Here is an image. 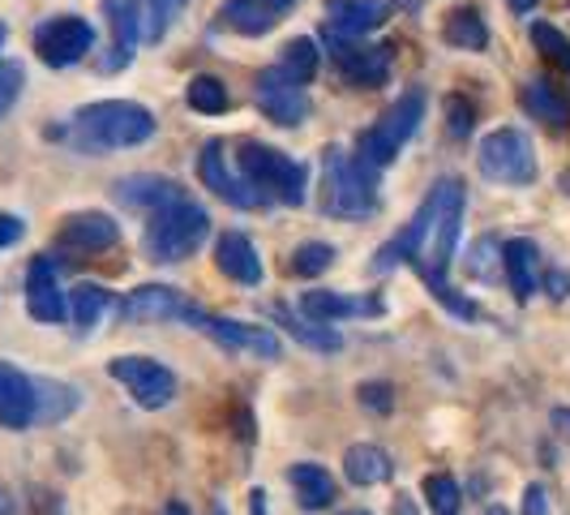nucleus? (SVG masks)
<instances>
[{
  "instance_id": "f257e3e1",
  "label": "nucleus",
  "mask_w": 570,
  "mask_h": 515,
  "mask_svg": "<svg viewBox=\"0 0 570 515\" xmlns=\"http://www.w3.org/2000/svg\"><path fill=\"white\" fill-rule=\"evenodd\" d=\"M155 138V116L142 104L129 99H104V104H86L73 116V146L86 155H108L125 146H142Z\"/></svg>"
},
{
  "instance_id": "f03ea898",
  "label": "nucleus",
  "mask_w": 570,
  "mask_h": 515,
  "mask_svg": "<svg viewBox=\"0 0 570 515\" xmlns=\"http://www.w3.org/2000/svg\"><path fill=\"white\" fill-rule=\"evenodd\" d=\"M421 215H425V232H421V250L412 258V266L421 275L446 280V266H451V254H455L459 241V224H463V185L455 176L433 185V194L421 202Z\"/></svg>"
},
{
  "instance_id": "7ed1b4c3",
  "label": "nucleus",
  "mask_w": 570,
  "mask_h": 515,
  "mask_svg": "<svg viewBox=\"0 0 570 515\" xmlns=\"http://www.w3.org/2000/svg\"><path fill=\"white\" fill-rule=\"evenodd\" d=\"M322 176H326V215L340 220H365L377 211V168H370L365 159L347 155L340 146L322 150Z\"/></svg>"
},
{
  "instance_id": "20e7f679",
  "label": "nucleus",
  "mask_w": 570,
  "mask_h": 515,
  "mask_svg": "<svg viewBox=\"0 0 570 515\" xmlns=\"http://www.w3.org/2000/svg\"><path fill=\"white\" fill-rule=\"evenodd\" d=\"M210 236V215L202 211L198 202H171L164 211L146 215L142 245L150 262H185V258L198 254V245Z\"/></svg>"
},
{
  "instance_id": "39448f33",
  "label": "nucleus",
  "mask_w": 570,
  "mask_h": 515,
  "mask_svg": "<svg viewBox=\"0 0 570 515\" xmlns=\"http://www.w3.org/2000/svg\"><path fill=\"white\" fill-rule=\"evenodd\" d=\"M236 168L262 194V202L275 198L284 202V206H301L305 202V164H296L292 155L275 150V146H262L254 138H245V143L236 146Z\"/></svg>"
},
{
  "instance_id": "423d86ee",
  "label": "nucleus",
  "mask_w": 570,
  "mask_h": 515,
  "mask_svg": "<svg viewBox=\"0 0 570 515\" xmlns=\"http://www.w3.org/2000/svg\"><path fill=\"white\" fill-rule=\"evenodd\" d=\"M425 108H429V95L421 86H412V90H403L400 104H391L386 116L361 134V150H356V159H365L370 168H386V164H395V155H400L407 138L416 134V125L425 120Z\"/></svg>"
},
{
  "instance_id": "0eeeda50",
  "label": "nucleus",
  "mask_w": 570,
  "mask_h": 515,
  "mask_svg": "<svg viewBox=\"0 0 570 515\" xmlns=\"http://www.w3.org/2000/svg\"><path fill=\"white\" fill-rule=\"evenodd\" d=\"M476 164L498 185H532L537 181V155H532L528 134H519V129L485 134V143L476 150Z\"/></svg>"
},
{
  "instance_id": "6e6552de",
  "label": "nucleus",
  "mask_w": 570,
  "mask_h": 515,
  "mask_svg": "<svg viewBox=\"0 0 570 515\" xmlns=\"http://www.w3.org/2000/svg\"><path fill=\"white\" fill-rule=\"evenodd\" d=\"M108 373L134 396L138 408L155 412V408H168L176 400V373L155 357H116V361H108Z\"/></svg>"
},
{
  "instance_id": "1a4fd4ad",
  "label": "nucleus",
  "mask_w": 570,
  "mask_h": 515,
  "mask_svg": "<svg viewBox=\"0 0 570 515\" xmlns=\"http://www.w3.org/2000/svg\"><path fill=\"white\" fill-rule=\"evenodd\" d=\"M90 48H95V30L78 13H57L43 27H35V52H39L43 65H52V69L78 65Z\"/></svg>"
},
{
  "instance_id": "9d476101",
  "label": "nucleus",
  "mask_w": 570,
  "mask_h": 515,
  "mask_svg": "<svg viewBox=\"0 0 570 515\" xmlns=\"http://www.w3.org/2000/svg\"><path fill=\"white\" fill-rule=\"evenodd\" d=\"M185 322L198 327L206 340H215L219 348H228V352H254V357H266V361L279 357V340H275L271 327H249V322H236V318H215L206 314V310H198V305L185 310Z\"/></svg>"
},
{
  "instance_id": "9b49d317",
  "label": "nucleus",
  "mask_w": 570,
  "mask_h": 515,
  "mask_svg": "<svg viewBox=\"0 0 570 515\" xmlns=\"http://www.w3.org/2000/svg\"><path fill=\"white\" fill-rule=\"evenodd\" d=\"M326 43H331V60L340 65V74L352 86H386L391 78V57L395 48L391 43H356V39H340L326 30Z\"/></svg>"
},
{
  "instance_id": "f8f14e48",
  "label": "nucleus",
  "mask_w": 570,
  "mask_h": 515,
  "mask_svg": "<svg viewBox=\"0 0 570 515\" xmlns=\"http://www.w3.org/2000/svg\"><path fill=\"white\" fill-rule=\"evenodd\" d=\"M257 108L266 120H275V125H305V116H309V99H305V86L292 82L284 69L275 65V69H262V78H257Z\"/></svg>"
},
{
  "instance_id": "ddd939ff",
  "label": "nucleus",
  "mask_w": 570,
  "mask_h": 515,
  "mask_svg": "<svg viewBox=\"0 0 570 515\" xmlns=\"http://www.w3.org/2000/svg\"><path fill=\"white\" fill-rule=\"evenodd\" d=\"M202 185L215 194V198H224L228 206H240V211H254L262 206V194H257L254 185L240 176V168H228V150L224 143H206L202 146Z\"/></svg>"
},
{
  "instance_id": "4468645a",
  "label": "nucleus",
  "mask_w": 570,
  "mask_h": 515,
  "mask_svg": "<svg viewBox=\"0 0 570 515\" xmlns=\"http://www.w3.org/2000/svg\"><path fill=\"white\" fill-rule=\"evenodd\" d=\"M104 18H108V57L99 60L104 74L125 69L134 52H138V39H142V0H104Z\"/></svg>"
},
{
  "instance_id": "2eb2a0df",
  "label": "nucleus",
  "mask_w": 570,
  "mask_h": 515,
  "mask_svg": "<svg viewBox=\"0 0 570 515\" xmlns=\"http://www.w3.org/2000/svg\"><path fill=\"white\" fill-rule=\"evenodd\" d=\"M116 241H120V229H116L112 215H104V211L69 215L57 232V250H65V254H73V258L104 254V250H112Z\"/></svg>"
},
{
  "instance_id": "dca6fc26",
  "label": "nucleus",
  "mask_w": 570,
  "mask_h": 515,
  "mask_svg": "<svg viewBox=\"0 0 570 515\" xmlns=\"http://www.w3.org/2000/svg\"><path fill=\"white\" fill-rule=\"evenodd\" d=\"M27 310L35 322H65L69 318V292L57 280L52 258H35L27 271Z\"/></svg>"
},
{
  "instance_id": "f3484780",
  "label": "nucleus",
  "mask_w": 570,
  "mask_h": 515,
  "mask_svg": "<svg viewBox=\"0 0 570 515\" xmlns=\"http://www.w3.org/2000/svg\"><path fill=\"white\" fill-rule=\"evenodd\" d=\"M386 0H326V30L340 39H365L386 22Z\"/></svg>"
},
{
  "instance_id": "a211bd4d",
  "label": "nucleus",
  "mask_w": 570,
  "mask_h": 515,
  "mask_svg": "<svg viewBox=\"0 0 570 515\" xmlns=\"http://www.w3.org/2000/svg\"><path fill=\"white\" fill-rule=\"evenodd\" d=\"M35 426V378L0 361V429Z\"/></svg>"
},
{
  "instance_id": "6ab92c4d",
  "label": "nucleus",
  "mask_w": 570,
  "mask_h": 515,
  "mask_svg": "<svg viewBox=\"0 0 570 515\" xmlns=\"http://www.w3.org/2000/svg\"><path fill=\"white\" fill-rule=\"evenodd\" d=\"M301 314L309 322H343V318H377L382 314V301L377 297H343V292H326L314 288L301 297Z\"/></svg>"
},
{
  "instance_id": "aec40b11",
  "label": "nucleus",
  "mask_w": 570,
  "mask_h": 515,
  "mask_svg": "<svg viewBox=\"0 0 570 515\" xmlns=\"http://www.w3.org/2000/svg\"><path fill=\"white\" fill-rule=\"evenodd\" d=\"M185 297L168 284H146L134 288L125 301H120V318L125 322H168V318H185Z\"/></svg>"
},
{
  "instance_id": "412c9836",
  "label": "nucleus",
  "mask_w": 570,
  "mask_h": 515,
  "mask_svg": "<svg viewBox=\"0 0 570 515\" xmlns=\"http://www.w3.org/2000/svg\"><path fill=\"white\" fill-rule=\"evenodd\" d=\"M185 198L189 194L168 176H125V181H116V202L129 206V211H146V215H155V211Z\"/></svg>"
},
{
  "instance_id": "4be33fe9",
  "label": "nucleus",
  "mask_w": 570,
  "mask_h": 515,
  "mask_svg": "<svg viewBox=\"0 0 570 515\" xmlns=\"http://www.w3.org/2000/svg\"><path fill=\"white\" fill-rule=\"evenodd\" d=\"M292 4L296 0H228L219 9V18H224V27L240 30V35H266L279 27V18Z\"/></svg>"
},
{
  "instance_id": "5701e85b",
  "label": "nucleus",
  "mask_w": 570,
  "mask_h": 515,
  "mask_svg": "<svg viewBox=\"0 0 570 515\" xmlns=\"http://www.w3.org/2000/svg\"><path fill=\"white\" fill-rule=\"evenodd\" d=\"M215 266L236 284H262V258L245 232H224L215 245Z\"/></svg>"
},
{
  "instance_id": "b1692460",
  "label": "nucleus",
  "mask_w": 570,
  "mask_h": 515,
  "mask_svg": "<svg viewBox=\"0 0 570 515\" xmlns=\"http://www.w3.org/2000/svg\"><path fill=\"white\" fill-rule=\"evenodd\" d=\"M502 271H507V284L519 301H528L532 292H537V275H541V250H537V241H528V236H514L502 245Z\"/></svg>"
},
{
  "instance_id": "393cba45",
  "label": "nucleus",
  "mask_w": 570,
  "mask_h": 515,
  "mask_svg": "<svg viewBox=\"0 0 570 515\" xmlns=\"http://www.w3.org/2000/svg\"><path fill=\"white\" fill-rule=\"evenodd\" d=\"M287 486L296 489V498H301V507L305 512H322V507H331L335 503V477L322 468V464H292L287 468Z\"/></svg>"
},
{
  "instance_id": "a878e982",
  "label": "nucleus",
  "mask_w": 570,
  "mask_h": 515,
  "mask_svg": "<svg viewBox=\"0 0 570 515\" xmlns=\"http://www.w3.org/2000/svg\"><path fill=\"white\" fill-rule=\"evenodd\" d=\"M391 473H395L391 456L373 443H356V447L343 451V477L352 486H382V482H391Z\"/></svg>"
},
{
  "instance_id": "bb28decb",
  "label": "nucleus",
  "mask_w": 570,
  "mask_h": 515,
  "mask_svg": "<svg viewBox=\"0 0 570 515\" xmlns=\"http://www.w3.org/2000/svg\"><path fill=\"white\" fill-rule=\"evenodd\" d=\"M519 104H523V113L528 116H537V120H544V125H570V99L558 90V86H549V82H528L523 90H519Z\"/></svg>"
},
{
  "instance_id": "cd10ccee",
  "label": "nucleus",
  "mask_w": 570,
  "mask_h": 515,
  "mask_svg": "<svg viewBox=\"0 0 570 515\" xmlns=\"http://www.w3.org/2000/svg\"><path fill=\"white\" fill-rule=\"evenodd\" d=\"M442 39L459 52H481L489 43V30L476 9H451L446 22H442Z\"/></svg>"
},
{
  "instance_id": "c85d7f7f",
  "label": "nucleus",
  "mask_w": 570,
  "mask_h": 515,
  "mask_svg": "<svg viewBox=\"0 0 570 515\" xmlns=\"http://www.w3.org/2000/svg\"><path fill=\"white\" fill-rule=\"evenodd\" d=\"M78 408V391L52 382V378H35V421H65Z\"/></svg>"
},
{
  "instance_id": "c756f323",
  "label": "nucleus",
  "mask_w": 570,
  "mask_h": 515,
  "mask_svg": "<svg viewBox=\"0 0 570 515\" xmlns=\"http://www.w3.org/2000/svg\"><path fill=\"white\" fill-rule=\"evenodd\" d=\"M275 322L287 327L292 340H301L305 348H317V352H340V331L326 327V322H309V318H292L284 305H275Z\"/></svg>"
},
{
  "instance_id": "7c9ffc66",
  "label": "nucleus",
  "mask_w": 570,
  "mask_h": 515,
  "mask_svg": "<svg viewBox=\"0 0 570 515\" xmlns=\"http://www.w3.org/2000/svg\"><path fill=\"white\" fill-rule=\"evenodd\" d=\"M104 310H108V288L78 284L73 292H69V318H73V327H78L82 336L104 318Z\"/></svg>"
},
{
  "instance_id": "2f4dec72",
  "label": "nucleus",
  "mask_w": 570,
  "mask_h": 515,
  "mask_svg": "<svg viewBox=\"0 0 570 515\" xmlns=\"http://www.w3.org/2000/svg\"><path fill=\"white\" fill-rule=\"evenodd\" d=\"M279 69H284L292 82L309 86L317 78V43L314 39H287L284 57H279Z\"/></svg>"
},
{
  "instance_id": "473e14b6",
  "label": "nucleus",
  "mask_w": 570,
  "mask_h": 515,
  "mask_svg": "<svg viewBox=\"0 0 570 515\" xmlns=\"http://www.w3.org/2000/svg\"><path fill=\"white\" fill-rule=\"evenodd\" d=\"M189 108L202 116H219V113H228V86L219 82V78H210V74H198L194 82H189Z\"/></svg>"
},
{
  "instance_id": "72a5a7b5",
  "label": "nucleus",
  "mask_w": 570,
  "mask_h": 515,
  "mask_svg": "<svg viewBox=\"0 0 570 515\" xmlns=\"http://www.w3.org/2000/svg\"><path fill=\"white\" fill-rule=\"evenodd\" d=\"M185 4L189 0H142V35L150 43H159L171 27H176V18L185 13Z\"/></svg>"
},
{
  "instance_id": "f704fd0d",
  "label": "nucleus",
  "mask_w": 570,
  "mask_h": 515,
  "mask_svg": "<svg viewBox=\"0 0 570 515\" xmlns=\"http://www.w3.org/2000/svg\"><path fill=\"white\" fill-rule=\"evenodd\" d=\"M468 275H472V280H485V284L502 280V245H498L493 236H481V241L472 245V254H468Z\"/></svg>"
},
{
  "instance_id": "c9c22d12",
  "label": "nucleus",
  "mask_w": 570,
  "mask_h": 515,
  "mask_svg": "<svg viewBox=\"0 0 570 515\" xmlns=\"http://www.w3.org/2000/svg\"><path fill=\"white\" fill-rule=\"evenodd\" d=\"M331 262H335V250H331L326 241H305V245L292 254V275L314 280L322 271H331Z\"/></svg>"
},
{
  "instance_id": "e433bc0d",
  "label": "nucleus",
  "mask_w": 570,
  "mask_h": 515,
  "mask_svg": "<svg viewBox=\"0 0 570 515\" xmlns=\"http://www.w3.org/2000/svg\"><path fill=\"white\" fill-rule=\"evenodd\" d=\"M425 503H429V512H433V515H455L459 503H463L459 482H455V477H446V473L425 477Z\"/></svg>"
},
{
  "instance_id": "4c0bfd02",
  "label": "nucleus",
  "mask_w": 570,
  "mask_h": 515,
  "mask_svg": "<svg viewBox=\"0 0 570 515\" xmlns=\"http://www.w3.org/2000/svg\"><path fill=\"white\" fill-rule=\"evenodd\" d=\"M532 43H537V52H541L544 60H553V65L570 69V39L558 27H549V22H532Z\"/></svg>"
},
{
  "instance_id": "58836bf2",
  "label": "nucleus",
  "mask_w": 570,
  "mask_h": 515,
  "mask_svg": "<svg viewBox=\"0 0 570 515\" xmlns=\"http://www.w3.org/2000/svg\"><path fill=\"white\" fill-rule=\"evenodd\" d=\"M476 129V104L463 95H446V134L451 138H468Z\"/></svg>"
},
{
  "instance_id": "ea45409f",
  "label": "nucleus",
  "mask_w": 570,
  "mask_h": 515,
  "mask_svg": "<svg viewBox=\"0 0 570 515\" xmlns=\"http://www.w3.org/2000/svg\"><path fill=\"white\" fill-rule=\"evenodd\" d=\"M22 82H27V69L18 60H0V120L13 113V104L22 95Z\"/></svg>"
},
{
  "instance_id": "a19ab883",
  "label": "nucleus",
  "mask_w": 570,
  "mask_h": 515,
  "mask_svg": "<svg viewBox=\"0 0 570 515\" xmlns=\"http://www.w3.org/2000/svg\"><path fill=\"white\" fill-rule=\"evenodd\" d=\"M361 404L370 408V412H377V417H386L391 408H395V387L391 382H361Z\"/></svg>"
},
{
  "instance_id": "79ce46f5",
  "label": "nucleus",
  "mask_w": 570,
  "mask_h": 515,
  "mask_svg": "<svg viewBox=\"0 0 570 515\" xmlns=\"http://www.w3.org/2000/svg\"><path fill=\"white\" fill-rule=\"evenodd\" d=\"M22 232H27V224H22L18 215H4V211H0V250H9L13 241H22Z\"/></svg>"
},
{
  "instance_id": "37998d69",
  "label": "nucleus",
  "mask_w": 570,
  "mask_h": 515,
  "mask_svg": "<svg viewBox=\"0 0 570 515\" xmlns=\"http://www.w3.org/2000/svg\"><path fill=\"white\" fill-rule=\"evenodd\" d=\"M523 515H549V494L541 486L523 489Z\"/></svg>"
},
{
  "instance_id": "c03bdc74",
  "label": "nucleus",
  "mask_w": 570,
  "mask_h": 515,
  "mask_svg": "<svg viewBox=\"0 0 570 515\" xmlns=\"http://www.w3.org/2000/svg\"><path fill=\"white\" fill-rule=\"evenodd\" d=\"M544 288H549L553 301H567L570 297V280L562 275V271H549V275H544Z\"/></svg>"
},
{
  "instance_id": "a18cd8bd",
  "label": "nucleus",
  "mask_w": 570,
  "mask_h": 515,
  "mask_svg": "<svg viewBox=\"0 0 570 515\" xmlns=\"http://www.w3.org/2000/svg\"><path fill=\"white\" fill-rule=\"evenodd\" d=\"M553 426H558V434L570 443V408H553Z\"/></svg>"
},
{
  "instance_id": "49530a36",
  "label": "nucleus",
  "mask_w": 570,
  "mask_h": 515,
  "mask_svg": "<svg viewBox=\"0 0 570 515\" xmlns=\"http://www.w3.org/2000/svg\"><path fill=\"white\" fill-rule=\"evenodd\" d=\"M249 498H254V515H266V503H262V498H266V494H262V489H254V494H249Z\"/></svg>"
},
{
  "instance_id": "de8ad7c7",
  "label": "nucleus",
  "mask_w": 570,
  "mask_h": 515,
  "mask_svg": "<svg viewBox=\"0 0 570 515\" xmlns=\"http://www.w3.org/2000/svg\"><path fill=\"white\" fill-rule=\"evenodd\" d=\"M532 4H537V0H511V9H514V13H528Z\"/></svg>"
},
{
  "instance_id": "09e8293b",
  "label": "nucleus",
  "mask_w": 570,
  "mask_h": 515,
  "mask_svg": "<svg viewBox=\"0 0 570 515\" xmlns=\"http://www.w3.org/2000/svg\"><path fill=\"white\" fill-rule=\"evenodd\" d=\"M164 515H189V512H185V503H168V512Z\"/></svg>"
},
{
  "instance_id": "8fccbe9b",
  "label": "nucleus",
  "mask_w": 570,
  "mask_h": 515,
  "mask_svg": "<svg viewBox=\"0 0 570 515\" xmlns=\"http://www.w3.org/2000/svg\"><path fill=\"white\" fill-rule=\"evenodd\" d=\"M485 515H507V512H502V507H489V512Z\"/></svg>"
},
{
  "instance_id": "3c124183",
  "label": "nucleus",
  "mask_w": 570,
  "mask_h": 515,
  "mask_svg": "<svg viewBox=\"0 0 570 515\" xmlns=\"http://www.w3.org/2000/svg\"><path fill=\"white\" fill-rule=\"evenodd\" d=\"M343 515H370V512H343Z\"/></svg>"
},
{
  "instance_id": "603ef678",
  "label": "nucleus",
  "mask_w": 570,
  "mask_h": 515,
  "mask_svg": "<svg viewBox=\"0 0 570 515\" xmlns=\"http://www.w3.org/2000/svg\"><path fill=\"white\" fill-rule=\"evenodd\" d=\"M0 43H4V27H0Z\"/></svg>"
}]
</instances>
